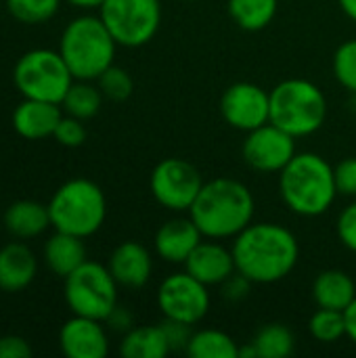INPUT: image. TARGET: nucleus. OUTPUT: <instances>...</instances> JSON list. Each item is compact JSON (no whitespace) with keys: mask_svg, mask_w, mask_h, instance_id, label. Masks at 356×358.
I'll return each instance as SVG.
<instances>
[{"mask_svg":"<svg viewBox=\"0 0 356 358\" xmlns=\"http://www.w3.org/2000/svg\"><path fill=\"white\" fill-rule=\"evenodd\" d=\"M4 229L21 241L40 237L50 227L48 206L34 199H19L4 212Z\"/></svg>","mask_w":356,"mask_h":358,"instance_id":"aec40b11","label":"nucleus"},{"mask_svg":"<svg viewBox=\"0 0 356 358\" xmlns=\"http://www.w3.org/2000/svg\"><path fill=\"white\" fill-rule=\"evenodd\" d=\"M0 292H2V289H0Z\"/></svg>","mask_w":356,"mask_h":358,"instance_id":"c03bdc74","label":"nucleus"},{"mask_svg":"<svg viewBox=\"0 0 356 358\" xmlns=\"http://www.w3.org/2000/svg\"><path fill=\"white\" fill-rule=\"evenodd\" d=\"M185 352L191 358H237L239 346L220 329H199L193 331Z\"/></svg>","mask_w":356,"mask_h":358,"instance_id":"393cba45","label":"nucleus"},{"mask_svg":"<svg viewBox=\"0 0 356 358\" xmlns=\"http://www.w3.org/2000/svg\"><path fill=\"white\" fill-rule=\"evenodd\" d=\"M245 164L260 174H279L296 151V138L273 122L250 130L241 147Z\"/></svg>","mask_w":356,"mask_h":358,"instance_id":"ddd939ff","label":"nucleus"},{"mask_svg":"<svg viewBox=\"0 0 356 358\" xmlns=\"http://www.w3.org/2000/svg\"><path fill=\"white\" fill-rule=\"evenodd\" d=\"M162 329H164V336L168 340V346L172 352H185L187 350V344L193 336L191 331V325L187 323H180V321H172V319H164L162 323Z\"/></svg>","mask_w":356,"mask_h":358,"instance_id":"f704fd0d","label":"nucleus"},{"mask_svg":"<svg viewBox=\"0 0 356 358\" xmlns=\"http://www.w3.org/2000/svg\"><path fill=\"white\" fill-rule=\"evenodd\" d=\"M65 2L76 8H82V10H90V8H101V4L105 0H65Z\"/></svg>","mask_w":356,"mask_h":358,"instance_id":"ea45409f","label":"nucleus"},{"mask_svg":"<svg viewBox=\"0 0 356 358\" xmlns=\"http://www.w3.org/2000/svg\"><path fill=\"white\" fill-rule=\"evenodd\" d=\"M99 17L111 31L118 46L141 48L149 44L162 25L159 0H105Z\"/></svg>","mask_w":356,"mask_h":358,"instance_id":"1a4fd4ad","label":"nucleus"},{"mask_svg":"<svg viewBox=\"0 0 356 358\" xmlns=\"http://www.w3.org/2000/svg\"><path fill=\"white\" fill-rule=\"evenodd\" d=\"M59 346L67 358H105L109 355V336L103 321L73 315L59 331Z\"/></svg>","mask_w":356,"mask_h":358,"instance_id":"4468645a","label":"nucleus"},{"mask_svg":"<svg viewBox=\"0 0 356 358\" xmlns=\"http://www.w3.org/2000/svg\"><path fill=\"white\" fill-rule=\"evenodd\" d=\"M336 187L340 195L356 197V157H344L334 166Z\"/></svg>","mask_w":356,"mask_h":358,"instance_id":"72a5a7b5","label":"nucleus"},{"mask_svg":"<svg viewBox=\"0 0 356 358\" xmlns=\"http://www.w3.org/2000/svg\"><path fill=\"white\" fill-rule=\"evenodd\" d=\"M356 298L355 279L340 268H327L313 281V300L317 308L346 310Z\"/></svg>","mask_w":356,"mask_h":358,"instance_id":"4be33fe9","label":"nucleus"},{"mask_svg":"<svg viewBox=\"0 0 356 358\" xmlns=\"http://www.w3.org/2000/svg\"><path fill=\"white\" fill-rule=\"evenodd\" d=\"M336 233L338 239L342 241V245L356 254V201L348 203L340 216H338V224H336Z\"/></svg>","mask_w":356,"mask_h":358,"instance_id":"473e14b6","label":"nucleus"},{"mask_svg":"<svg viewBox=\"0 0 356 358\" xmlns=\"http://www.w3.org/2000/svg\"><path fill=\"white\" fill-rule=\"evenodd\" d=\"M256 199L237 178H214L199 189L189 216L206 239H235L254 222Z\"/></svg>","mask_w":356,"mask_h":358,"instance_id":"f03ea898","label":"nucleus"},{"mask_svg":"<svg viewBox=\"0 0 356 358\" xmlns=\"http://www.w3.org/2000/svg\"><path fill=\"white\" fill-rule=\"evenodd\" d=\"M86 260V245L82 237L55 231L44 243V262L48 271L61 279L71 275Z\"/></svg>","mask_w":356,"mask_h":358,"instance_id":"412c9836","label":"nucleus"},{"mask_svg":"<svg viewBox=\"0 0 356 358\" xmlns=\"http://www.w3.org/2000/svg\"><path fill=\"white\" fill-rule=\"evenodd\" d=\"M338 4L348 19L356 21V0H338Z\"/></svg>","mask_w":356,"mask_h":358,"instance_id":"a19ab883","label":"nucleus"},{"mask_svg":"<svg viewBox=\"0 0 356 358\" xmlns=\"http://www.w3.org/2000/svg\"><path fill=\"white\" fill-rule=\"evenodd\" d=\"M231 19L245 31H260L269 27L277 15L279 0H229Z\"/></svg>","mask_w":356,"mask_h":358,"instance_id":"b1692460","label":"nucleus"},{"mask_svg":"<svg viewBox=\"0 0 356 358\" xmlns=\"http://www.w3.org/2000/svg\"><path fill=\"white\" fill-rule=\"evenodd\" d=\"M73 80L65 59L52 48H31L23 52L13 69V82L23 99L57 105L63 103Z\"/></svg>","mask_w":356,"mask_h":358,"instance_id":"0eeeda50","label":"nucleus"},{"mask_svg":"<svg viewBox=\"0 0 356 358\" xmlns=\"http://www.w3.org/2000/svg\"><path fill=\"white\" fill-rule=\"evenodd\" d=\"M170 352L162 325H134L120 342V355L124 358H164Z\"/></svg>","mask_w":356,"mask_h":358,"instance_id":"5701e85b","label":"nucleus"},{"mask_svg":"<svg viewBox=\"0 0 356 358\" xmlns=\"http://www.w3.org/2000/svg\"><path fill=\"white\" fill-rule=\"evenodd\" d=\"M185 271L208 287L222 285L233 273H237L233 252L225 248L220 241L206 239V237L187 258Z\"/></svg>","mask_w":356,"mask_h":358,"instance_id":"2eb2a0df","label":"nucleus"},{"mask_svg":"<svg viewBox=\"0 0 356 358\" xmlns=\"http://www.w3.org/2000/svg\"><path fill=\"white\" fill-rule=\"evenodd\" d=\"M204 178L199 170L180 157H166L153 170L149 178V189L153 199L172 212H189Z\"/></svg>","mask_w":356,"mask_h":358,"instance_id":"9d476101","label":"nucleus"},{"mask_svg":"<svg viewBox=\"0 0 356 358\" xmlns=\"http://www.w3.org/2000/svg\"><path fill=\"white\" fill-rule=\"evenodd\" d=\"M118 281L101 262L86 260L71 275L65 277V304L71 315L103 321L118 306Z\"/></svg>","mask_w":356,"mask_h":358,"instance_id":"6e6552de","label":"nucleus"},{"mask_svg":"<svg viewBox=\"0 0 356 358\" xmlns=\"http://www.w3.org/2000/svg\"><path fill=\"white\" fill-rule=\"evenodd\" d=\"M50 227L82 239L101 231L107 218V199L103 189L88 178H71L63 182L50 197Z\"/></svg>","mask_w":356,"mask_h":358,"instance_id":"39448f33","label":"nucleus"},{"mask_svg":"<svg viewBox=\"0 0 356 358\" xmlns=\"http://www.w3.org/2000/svg\"><path fill=\"white\" fill-rule=\"evenodd\" d=\"M105 323H107V327H109L111 331L126 334V331H130V329L134 327V317H132V313H130L128 308H124V306L118 304V306L111 310V315L105 319Z\"/></svg>","mask_w":356,"mask_h":358,"instance_id":"4c0bfd02","label":"nucleus"},{"mask_svg":"<svg viewBox=\"0 0 356 358\" xmlns=\"http://www.w3.org/2000/svg\"><path fill=\"white\" fill-rule=\"evenodd\" d=\"M222 120L241 132L256 130L271 122V92L254 82H235L220 96Z\"/></svg>","mask_w":356,"mask_h":358,"instance_id":"f8f14e48","label":"nucleus"},{"mask_svg":"<svg viewBox=\"0 0 356 358\" xmlns=\"http://www.w3.org/2000/svg\"><path fill=\"white\" fill-rule=\"evenodd\" d=\"M308 331L321 344H336V342H340L342 338H346L344 310L317 308L315 315L308 321Z\"/></svg>","mask_w":356,"mask_h":358,"instance_id":"c85d7f7f","label":"nucleus"},{"mask_svg":"<svg viewBox=\"0 0 356 358\" xmlns=\"http://www.w3.org/2000/svg\"><path fill=\"white\" fill-rule=\"evenodd\" d=\"M235 268L254 285L283 281L298 264L296 235L277 222H252L233 239Z\"/></svg>","mask_w":356,"mask_h":358,"instance_id":"f257e3e1","label":"nucleus"},{"mask_svg":"<svg viewBox=\"0 0 356 358\" xmlns=\"http://www.w3.org/2000/svg\"><path fill=\"white\" fill-rule=\"evenodd\" d=\"M334 78L350 94H356V38L346 40L334 52Z\"/></svg>","mask_w":356,"mask_h":358,"instance_id":"7c9ffc66","label":"nucleus"},{"mask_svg":"<svg viewBox=\"0 0 356 358\" xmlns=\"http://www.w3.org/2000/svg\"><path fill=\"white\" fill-rule=\"evenodd\" d=\"M344 319H346V338L356 346V298L344 310Z\"/></svg>","mask_w":356,"mask_h":358,"instance_id":"58836bf2","label":"nucleus"},{"mask_svg":"<svg viewBox=\"0 0 356 358\" xmlns=\"http://www.w3.org/2000/svg\"><path fill=\"white\" fill-rule=\"evenodd\" d=\"M97 86L101 88L103 96L109 99V101H126L132 90H134V80L132 76L124 69V67H118V65H111L107 67L99 78H97Z\"/></svg>","mask_w":356,"mask_h":358,"instance_id":"c756f323","label":"nucleus"},{"mask_svg":"<svg viewBox=\"0 0 356 358\" xmlns=\"http://www.w3.org/2000/svg\"><path fill=\"white\" fill-rule=\"evenodd\" d=\"M327 99L311 80L290 78L271 90V122L294 138H304L323 128Z\"/></svg>","mask_w":356,"mask_h":358,"instance_id":"423d86ee","label":"nucleus"},{"mask_svg":"<svg viewBox=\"0 0 356 358\" xmlns=\"http://www.w3.org/2000/svg\"><path fill=\"white\" fill-rule=\"evenodd\" d=\"M103 92L99 86H94L90 80H73L71 88L67 90L61 107L67 115H73L78 120H90L94 117L103 107Z\"/></svg>","mask_w":356,"mask_h":358,"instance_id":"a878e982","label":"nucleus"},{"mask_svg":"<svg viewBox=\"0 0 356 358\" xmlns=\"http://www.w3.org/2000/svg\"><path fill=\"white\" fill-rule=\"evenodd\" d=\"M2 6H4V0H0V10H2Z\"/></svg>","mask_w":356,"mask_h":358,"instance_id":"37998d69","label":"nucleus"},{"mask_svg":"<svg viewBox=\"0 0 356 358\" xmlns=\"http://www.w3.org/2000/svg\"><path fill=\"white\" fill-rule=\"evenodd\" d=\"M31 346L21 336H2L0 338V358H29Z\"/></svg>","mask_w":356,"mask_h":358,"instance_id":"c9c22d12","label":"nucleus"},{"mask_svg":"<svg viewBox=\"0 0 356 358\" xmlns=\"http://www.w3.org/2000/svg\"><path fill=\"white\" fill-rule=\"evenodd\" d=\"M279 195L285 208L298 216H323L340 195L334 166L319 153H296L279 172Z\"/></svg>","mask_w":356,"mask_h":358,"instance_id":"7ed1b4c3","label":"nucleus"},{"mask_svg":"<svg viewBox=\"0 0 356 358\" xmlns=\"http://www.w3.org/2000/svg\"><path fill=\"white\" fill-rule=\"evenodd\" d=\"M63 117V107L48 101L23 99L13 111V128L27 141H42L55 134Z\"/></svg>","mask_w":356,"mask_h":358,"instance_id":"a211bd4d","label":"nucleus"},{"mask_svg":"<svg viewBox=\"0 0 356 358\" xmlns=\"http://www.w3.org/2000/svg\"><path fill=\"white\" fill-rule=\"evenodd\" d=\"M239 358H258V352L254 348V344H245V346H239Z\"/></svg>","mask_w":356,"mask_h":358,"instance_id":"79ce46f5","label":"nucleus"},{"mask_svg":"<svg viewBox=\"0 0 356 358\" xmlns=\"http://www.w3.org/2000/svg\"><path fill=\"white\" fill-rule=\"evenodd\" d=\"M61 2L63 0H4V8L19 23L40 25L59 13Z\"/></svg>","mask_w":356,"mask_h":358,"instance_id":"cd10ccee","label":"nucleus"},{"mask_svg":"<svg viewBox=\"0 0 356 358\" xmlns=\"http://www.w3.org/2000/svg\"><path fill=\"white\" fill-rule=\"evenodd\" d=\"M52 138L63 145V147H69V149H76L80 145H84L86 141V126H84V120H78L73 115H63Z\"/></svg>","mask_w":356,"mask_h":358,"instance_id":"2f4dec72","label":"nucleus"},{"mask_svg":"<svg viewBox=\"0 0 356 358\" xmlns=\"http://www.w3.org/2000/svg\"><path fill=\"white\" fill-rule=\"evenodd\" d=\"M107 268L111 271L120 287L141 289L149 283L153 275V258L143 243L124 241L111 252Z\"/></svg>","mask_w":356,"mask_h":358,"instance_id":"dca6fc26","label":"nucleus"},{"mask_svg":"<svg viewBox=\"0 0 356 358\" xmlns=\"http://www.w3.org/2000/svg\"><path fill=\"white\" fill-rule=\"evenodd\" d=\"M57 50L76 80L94 82L113 65L118 42L99 15H80L63 27Z\"/></svg>","mask_w":356,"mask_h":358,"instance_id":"20e7f679","label":"nucleus"},{"mask_svg":"<svg viewBox=\"0 0 356 358\" xmlns=\"http://www.w3.org/2000/svg\"><path fill=\"white\" fill-rule=\"evenodd\" d=\"M204 235L197 224L189 218H170L166 220L153 239L155 254L170 264H185L191 252L201 243Z\"/></svg>","mask_w":356,"mask_h":358,"instance_id":"f3484780","label":"nucleus"},{"mask_svg":"<svg viewBox=\"0 0 356 358\" xmlns=\"http://www.w3.org/2000/svg\"><path fill=\"white\" fill-rule=\"evenodd\" d=\"M210 304L212 300L208 285L197 281L187 271L168 275L157 287V308L164 319L180 321L193 327L206 319Z\"/></svg>","mask_w":356,"mask_h":358,"instance_id":"9b49d317","label":"nucleus"},{"mask_svg":"<svg viewBox=\"0 0 356 358\" xmlns=\"http://www.w3.org/2000/svg\"><path fill=\"white\" fill-rule=\"evenodd\" d=\"M38 275L36 254L19 241H10L0 248V289L6 294H19L27 289Z\"/></svg>","mask_w":356,"mask_h":358,"instance_id":"6ab92c4d","label":"nucleus"},{"mask_svg":"<svg viewBox=\"0 0 356 358\" xmlns=\"http://www.w3.org/2000/svg\"><path fill=\"white\" fill-rule=\"evenodd\" d=\"M258 358H285L296 350V338L292 329L283 323H269L258 329L252 340Z\"/></svg>","mask_w":356,"mask_h":358,"instance_id":"bb28decb","label":"nucleus"},{"mask_svg":"<svg viewBox=\"0 0 356 358\" xmlns=\"http://www.w3.org/2000/svg\"><path fill=\"white\" fill-rule=\"evenodd\" d=\"M252 281L248 277H243L241 273H233L225 283H222V296L231 302H239L243 298H248L250 289H252Z\"/></svg>","mask_w":356,"mask_h":358,"instance_id":"e433bc0d","label":"nucleus"}]
</instances>
